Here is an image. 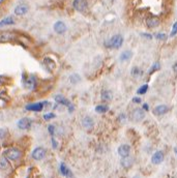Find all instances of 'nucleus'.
I'll list each match as a JSON object with an SVG mask.
<instances>
[{
	"instance_id": "obj_1",
	"label": "nucleus",
	"mask_w": 177,
	"mask_h": 178,
	"mask_svg": "<svg viewBox=\"0 0 177 178\" xmlns=\"http://www.w3.org/2000/svg\"><path fill=\"white\" fill-rule=\"evenodd\" d=\"M122 44H123V38L120 34H116V35L112 36L108 42L105 43L107 47L112 48V49H119Z\"/></svg>"
},
{
	"instance_id": "obj_2",
	"label": "nucleus",
	"mask_w": 177,
	"mask_h": 178,
	"mask_svg": "<svg viewBox=\"0 0 177 178\" xmlns=\"http://www.w3.org/2000/svg\"><path fill=\"white\" fill-rule=\"evenodd\" d=\"M22 152L17 148H8L4 151V157L10 160H18L21 158Z\"/></svg>"
},
{
	"instance_id": "obj_3",
	"label": "nucleus",
	"mask_w": 177,
	"mask_h": 178,
	"mask_svg": "<svg viewBox=\"0 0 177 178\" xmlns=\"http://www.w3.org/2000/svg\"><path fill=\"white\" fill-rule=\"evenodd\" d=\"M131 118L135 122H140L145 118V112H144L143 109H140V108L134 109L131 113Z\"/></svg>"
},
{
	"instance_id": "obj_4",
	"label": "nucleus",
	"mask_w": 177,
	"mask_h": 178,
	"mask_svg": "<svg viewBox=\"0 0 177 178\" xmlns=\"http://www.w3.org/2000/svg\"><path fill=\"white\" fill-rule=\"evenodd\" d=\"M55 101H56V103L60 104V105H62V106H65V107L69 109V112H73L74 111L73 104H72L67 99H65L64 96H62V95H60V94L56 95V96H55Z\"/></svg>"
},
{
	"instance_id": "obj_5",
	"label": "nucleus",
	"mask_w": 177,
	"mask_h": 178,
	"mask_svg": "<svg viewBox=\"0 0 177 178\" xmlns=\"http://www.w3.org/2000/svg\"><path fill=\"white\" fill-rule=\"evenodd\" d=\"M46 153H47V151H46L45 148H43V147H36V148L32 151L31 156H32V158H33V160H41L46 156Z\"/></svg>"
},
{
	"instance_id": "obj_6",
	"label": "nucleus",
	"mask_w": 177,
	"mask_h": 178,
	"mask_svg": "<svg viewBox=\"0 0 177 178\" xmlns=\"http://www.w3.org/2000/svg\"><path fill=\"white\" fill-rule=\"evenodd\" d=\"M16 38L15 33L10 31H3V32H0V43H7L13 40L14 38Z\"/></svg>"
},
{
	"instance_id": "obj_7",
	"label": "nucleus",
	"mask_w": 177,
	"mask_h": 178,
	"mask_svg": "<svg viewBox=\"0 0 177 178\" xmlns=\"http://www.w3.org/2000/svg\"><path fill=\"white\" fill-rule=\"evenodd\" d=\"M74 8L80 13H83L87 10V2L85 0H75L74 1Z\"/></svg>"
},
{
	"instance_id": "obj_8",
	"label": "nucleus",
	"mask_w": 177,
	"mask_h": 178,
	"mask_svg": "<svg viewBox=\"0 0 177 178\" xmlns=\"http://www.w3.org/2000/svg\"><path fill=\"white\" fill-rule=\"evenodd\" d=\"M31 124H32L31 119L27 118V117L20 119V120L18 121V127L20 129H30Z\"/></svg>"
},
{
	"instance_id": "obj_9",
	"label": "nucleus",
	"mask_w": 177,
	"mask_h": 178,
	"mask_svg": "<svg viewBox=\"0 0 177 178\" xmlns=\"http://www.w3.org/2000/svg\"><path fill=\"white\" fill-rule=\"evenodd\" d=\"M131 153V146L128 144H123V145H120L118 147V154H119L121 157H126L128 156Z\"/></svg>"
},
{
	"instance_id": "obj_10",
	"label": "nucleus",
	"mask_w": 177,
	"mask_h": 178,
	"mask_svg": "<svg viewBox=\"0 0 177 178\" xmlns=\"http://www.w3.org/2000/svg\"><path fill=\"white\" fill-rule=\"evenodd\" d=\"M161 21L156 16H151V17H148L146 19V25H147L148 28H156L159 25Z\"/></svg>"
},
{
	"instance_id": "obj_11",
	"label": "nucleus",
	"mask_w": 177,
	"mask_h": 178,
	"mask_svg": "<svg viewBox=\"0 0 177 178\" xmlns=\"http://www.w3.org/2000/svg\"><path fill=\"white\" fill-rule=\"evenodd\" d=\"M28 10H29V7H28L27 4H19L16 6L14 12L17 16H24V15L27 14Z\"/></svg>"
},
{
	"instance_id": "obj_12",
	"label": "nucleus",
	"mask_w": 177,
	"mask_h": 178,
	"mask_svg": "<svg viewBox=\"0 0 177 178\" xmlns=\"http://www.w3.org/2000/svg\"><path fill=\"white\" fill-rule=\"evenodd\" d=\"M54 31L58 34H63L66 31V25L62 21H57L54 24Z\"/></svg>"
},
{
	"instance_id": "obj_13",
	"label": "nucleus",
	"mask_w": 177,
	"mask_h": 178,
	"mask_svg": "<svg viewBox=\"0 0 177 178\" xmlns=\"http://www.w3.org/2000/svg\"><path fill=\"white\" fill-rule=\"evenodd\" d=\"M169 111V107L166 105H159L153 109V114L156 116H162Z\"/></svg>"
},
{
	"instance_id": "obj_14",
	"label": "nucleus",
	"mask_w": 177,
	"mask_h": 178,
	"mask_svg": "<svg viewBox=\"0 0 177 178\" xmlns=\"http://www.w3.org/2000/svg\"><path fill=\"white\" fill-rule=\"evenodd\" d=\"M164 160V153L162 151H156L151 157V163L153 165H159Z\"/></svg>"
},
{
	"instance_id": "obj_15",
	"label": "nucleus",
	"mask_w": 177,
	"mask_h": 178,
	"mask_svg": "<svg viewBox=\"0 0 177 178\" xmlns=\"http://www.w3.org/2000/svg\"><path fill=\"white\" fill-rule=\"evenodd\" d=\"M60 172L65 178H75V177H74L73 172H72V171L66 167V165L63 164V163L60 165Z\"/></svg>"
},
{
	"instance_id": "obj_16",
	"label": "nucleus",
	"mask_w": 177,
	"mask_h": 178,
	"mask_svg": "<svg viewBox=\"0 0 177 178\" xmlns=\"http://www.w3.org/2000/svg\"><path fill=\"white\" fill-rule=\"evenodd\" d=\"M43 109H44V103H35V104H31V105L26 106V110H28V111L41 112Z\"/></svg>"
},
{
	"instance_id": "obj_17",
	"label": "nucleus",
	"mask_w": 177,
	"mask_h": 178,
	"mask_svg": "<svg viewBox=\"0 0 177 178\" xmlns=\"http://www.w3.org/2000/svg\"><path fill=\"white\" fill-rule=\"evenodd\" d=\"M82 124H83V127H84L85 129H92L93 125H94V122H93V120H92V118H91V117L86 116V117H84V118H83Z\"/></svg>"
},
{
	"instance_id": "obj_18",
	"label": "nucleus",
	"mask_w": 177,
	"mask_h": 178,
	"mask_svg": "<svg viewBox=\"0 0 177 178\" xmlns=\"http://www.w3.org/2000/svg\"><path fill=\"white\" fill-rule=\"evenodd\" d=\"M25 86L28 89H33L36 86V81L34 77H29L27 80L25 81Z\"/></svg>"
},
{
	"instance_id": "obj_19",
	"label": "nucleus",
	"mask_w": 177,
	"mask_h": 178,
	"mask_svg": "<svg viewBox=\"0 0 177 178\" xmlns=\"http://www.w3.org/2000/svg\"><path fill=\"white\" fill-rule=\"evenodd\" d=\"M121 166L123 167V168H125V169L131 168V167L133 166V160L131 157H128V156H126V157H122Z\"/></svg>"
},
{
	"instance_id": "obj_20",
	"label": "nucleus",
	"mask_w": 177,
	"mask_h": 178,
	"mask_svg": "<svg viewBox=\"0 0 177 178\" xmlns=\"http://www.w3.org/2000/svg\"><path fill=\"white\" fill-rule=\"evenodd\" d=\"M113 97V94L110 90H104L102 92V101L104 102H110Z\"/></svg>"
},
{
	"instance_id": "obj_21",
	"label": "nucleus",
	"mask_w": 177,
	"mask_h": 178,
	"mask_svg": "<svg viewBox=\"0 0 177 178\" xmlns=\"http://www.w3.org/2000/svg\"><path fill=\"white\" fill-rule=\"evenodd\" d=\"M132 56H133V53L131 51H124L120 54L119 58L121 61H128V60H130L131 58H132Z\"/></svg>"
},
{
	"instance_id": "obj_22",
	"label": "nucleus",
	"mask_w": 177,
	"mask_h": 178,
	"mask_svg": "<svg viewBox=\"0 0 177 178\" xmlns=\"http://www.w3.org/2000/svg\"><path fill=\"white\" fill-rule=\"evenodd\" d=\"M13 24H15L14 18H13V17H7V18L0 21V27H3V26H7V25H13Z\"/></svg>"
},
{
	"instance_id": "obj_23",
	"label": "nucleus",
	"mask_w": 177,
	"mask_h": 178,
	"mask_svg": "<svg viewBox=\"0 0 177 178\" xmlns=\"http://www.w3.org/2000/svg\"><path fill=\"white\" fill-rule=\"evenodd\" d=\"M10 167V163H8L6 157H1L0 158V170H6Z\"/></svg>"
},
{
	"instance_id": "obj_24",
	"label": "nucleus",
	"mask_w": 177,
	"mask_h": 178,
	"mask_svg": "<svg viewBox=\"0 0 177 178\" xmlns=\"http://www.w3.org/2000/svg\"><path fill=\"white\" fill-rule=\"evenodd\" d=\"M109 110V107L106 105H98L95 107V111L97 113H106Z\"/></svg>"
},
{
	"instance_id": "obj_25",
	"label": "nucleus",
	"mask_w": 177,
	"mask_h": 178,
	"mask_svg": "<svg viewBox=\"0 0 177 178\" xmlns=\"http://www.w3.org/2000/svg\"><path fill=\"white\" fill-rule=\"evenodd\" d=\"M147 90H148V85L145 84V85H142L141 87L138 89L137 92H138V94H145V93L147 92Z\"/></svg>"
},
{
	"instance_id": "obj_26",
	"label": "nucleus",
	"mask_w": 177,
	"mask_h": 178,
	"mask_svg": "<svg viewBox=\"0 0 177 178\" xmlns=\"http://www.w3.org/2000/svg\"><path fill=\"white\" fill-rule=\"evenodd\" d=\"M142 74V71L139 68V67H134V68L132 69V76L133 77H139L140 75Z\"/></svg>"
},
{
	"instance_id": "obj_27",
	"label": "nucleus",
	"mask_w": 177,
	"mask_h": 178,
	"mask_svg": "<svg viewBox=\"0 0 177 178\" xmlns=\"http://www.w3.org/2000/svg\"><path fill=\"white\" fill-rule=\"evenodd\" d=\"M69 80H71V82L73 84H77L79 83V81H80V77H79V75H77V74H75V75L71 76Z\"/></svg>"
},
{
	"instance_id": "obj_28",
	"label": "nucleus",
	"mask_w": 177,
	"mask_h": 178,
	"mask_svg": "<svg viewBox=\"0 0 177 178\" xmlns=\"http://www.w3.org/2000/svg\"><path fill=\"white\" fill-rule=\"evenodd\" d=\"M53 118H55V114L54 113H47V114L44 115V119L45 120H51Z\"/></svg>"
},
{
	"instance_id": "obj_29",
	"label": "nucleus",
	"mask_w": 177,
	"mask_h": 178,
	"mask_svg": "<svg viewBox=\"0 0 177 178\" xmlns=\"http://www.w3.org/2000/svg\"><path fill=\"white\" fill-rule=\"evenodd\" d=\"M176 33H177V22L174 23L173 28H172V31H171V34H170V36H174Z\"/></svg>"
},
{
	"instance_id": "obj_30",
	"label": "nucleus",
	"mask_w": 177,
	"mask_h": 178,
	"mask_svg": "<svg viewBox=\"0 0 177 178\" xmlns=\"http://www.w3.org/2000/svg\"><path fill=\"white\" fill-rule=\"evenodd\" d=\"M48 129H49V133H50V135H51V136H53L54 135V131H55V127H54V125H49V127H48Z\"/></svg>"
},
{
	"instance_id": "obj_31",
	"label": "nucleus",
	"mask_w": 177,
	"mask_h": 178,
	"mask_svg": "<svg viewBox=\"0 0 177 178\" xmlns=\"http://www.w3.org/2000/svg\"><path fill=\"white\" fill-rule=\"evenodd\" d=\"M6 135V131L3 129H0V139H3Z\"/></svg>"
},
{
	"instance_id": "obj_32",
	"label": "nucleus",
	"mask_w": 177,
	"mask_h": 178,
	"mask_svg": "<svg viewBox=\"0 0 177 178\" xmlns=\"http://www.w3.org/2000/svg\"><path fill=\"white\" fill-rule=\"evenodd\" d=\"M156 38H159V40H165V38H166V34H164V33L156 34Z\"/></svg>"
},
{
	"instance_id": "obj_33",
	"label": "nucleus",
	"mask_w": 177,
	"mask_h": 178,
	"mask_svg": "<svg viewBox=\"0 0 177 178\" xmlns=\"http://www.w3.org/2000/svg\"><path fill=\"white\" fill-rule=\"evenodd\" d=\"M52 144H53V148H54V149L57 148V146H58V145H57V142H56V140H55L54 138H52Z\"/></svg>"
},
{
	"instance_id": "obj_34",
	"label": "nucleus",
	"mask_w": 177,
	"mask_h": 178,
	"mask_svg": "<svg viewBox=\"0 0 177 178\" xmlns=\"http://www.w3.org/2000/svg\"><path fill=\"white\" fill-rule=\"evenodd\" d=\"M133 102L136 104H140L141 103V99H140V97H134V99H133Z\"/></svg>"
},
{
	"instance_id": "obj_35",
	"label": "nucleus",
	"mask_w": 177,
	"mask_h": 178,
	"mask_svg": "<svg viewBox=\"0 0 177 178\" xmlns=\"http://www.w3.org/2000/svg\"><path fill=\"white\" fill-rule=\"evenodd\" d=\"M159 63L154 64V66L152 67V71H150V73H152L153 71H156V68H159Z\"/></svg>"
},
{
	"instance_id": "obj_36",
	"label": "nucleus",
	"mask_w": 177,
	"mask_h": 178,
	"mask_svg": "<svg viewBox=\"0 0 177 178\" xmlns=\"http://www.w3.org/2000/svg\"><path fill=\"white\" fill-rule=\"evenodd\" d=\"M173 71H175V73L177 74V62H176V63H175V64H174V65H173Z\"/></svg>"
},
{
	"instance_id": "obj_37",
	"label": "nucleus",
	"mask_w": 177,
	"mask_h": 178,
	"mask_svg": "<svg viewBox=\"0 0 177 178\" xmlns=\"http://www.w3.org/2000/svg\"><path fill=\"white\" fill-rule=\"evenodd\" d=\"M143 109L144 110H148V105H146V104H145V105L143 106Z\"/></svg>"
},
{
	"instance_id": "obj_38",
	"label": "nucleus",
	"mask_w": 177,
	"mask_h": 178,
	"mask_svg": "<svg viewBox=\"0 0 177 178\" xmlns=\"http://www.w3.org/2000/svg\"><path fill=\"white\" fill-rule=\"evenodd\" d=\"M134 178H140V177H139V176H135Z\"/></svg>"
}]
</instances>
